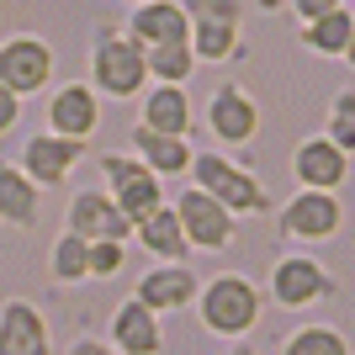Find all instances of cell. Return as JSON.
Instances as JSON below:
<instances>
[{
  "label": "cell",
  "mask_w": 355,
  "mask_h": 355,
  "mask_svg": "<svg viewBox=\"0 0 355 355\" xmlns=\"http://www.w3.org/2000/svg\"><path fill=\"white\" fill-rule=\"evenodd\" d=\"M48 276L59 286H80L90 282V244L80 234H53V244H48Z\"/></svg>",
  "instance_id": "cell-25"
},
{
  "label": "cell",
  "mask_w": 355,
  "mask_h": 355,
  "mask_svg": "<svg viewBox=\"0 0 355 355\" xmlns=\"http://www.w3.org/2000/svg\"><path fill=\"white\" fill-rule=\"evenodd\" d=\"M324 138H329L334 148H345V154L355 159V85H345V90H334V96H329Z\"/></svg>",
  "instance_id": "cell-27"
},
{
  "label": "cell",
  "mask_w": 355,
  "mask_h": 355,
  "mask_svg": "<svg viewBox=\"0 0 355 355\" xmlns=\"http://www.w3.org/2000/svg\"><path fill=\"white\" fill-rule=\"evenodd\" d=\"M345 64H350V69H355V37H350V48H345Z\"/></svg>",
  "instance_id": "cell-34"
},
{
  "label": "cell",
  "mask_w": 355,
  "mask_h": 355,
  "mask_svg": "<svg viewBox=\"0 0 355 355\" xmlns=\"http://www.w3.org/2000/svg\"><path fill=\"white\" fill-rule=\"evenodd\" d=\"M133 239H138V250H144L154 266H191V244H186V234H180V218H175L170 202L154 207L148 218H138Z\"/></svg>",
  "instance_id": "cell-21"
},
{
  "label": "cell",
  "mask_w": 355,
  "mask_h": 355,
  "mask_svg": "<svg viewBox=\"0 0 355 355\" xmlns=\"http://www.w3.org/2000/svg\"><path fill=\"white\" fill-rule=\"evenodd\" d=\"M334 297H340V282H334V270L313 250H292L266 270V302H276V308H286V313L324 308Z\"/></svg>",
  "instance_id": "cell-4"
},
{
  "label": "cell",
  "mask_w": 355,
  "mask_h": 355,
  "mask_svg": "<svg viewBox=\"0 0 355 355\" xmlns=\"http://www.w3.org/2000/svg\"><path fill=\"white\" fill-rule=\"evenodd\" d=\"M138 122L154 128V133H170V138H191L196 133V106L186 96V85H148L138 96Z\"/></svg>",
  "instance_id": "cell-20"
},
{
  "label": "cell",
  "mask_w": 355,
  "mask_h": 355,
  "mask_svg": "<svg viewBox=\"0 0 355 355\" xmlns=\"http://www.w3.org/2000/svg\"><path fill=\"white\" fill-rule=\"evenodd\" d=\"M191 16V53L196 64L250 59L244 43V0H180Z\"/></svg>",
  "instance_id": "cell-5"
},
{
  "label": "cell",
  "mask_w": 355,
  "mask_h": 355,
  "mask_svg": "<svg viewBox=\"0 0 355 355\" xmlns=\"http://www.w3.org/2000/svg\"><path fill=\"white\" fill-rule=\"evenodd\" d=\"M43 191L16 159H0V228H37Z\"/></svg>",
  "instance_id": "cell-22"
},
{
  "label": "cell",
  "mask_w": 355,
  "mask_h": 355,
  "mask_svg": "<svg viewBox=\"0 0 355 355\" xmlns=\"http://www.w3.org/2000/svg\"><path fill=\"white\" fill-rule=\"evenodd\" d=\"M350 37H355V11L350 6H340V11H329V16H318V21H302V27H297V43L308 48V53H318V59H345Z\"/></svg>",
  "instance_id": "cell-23"
},
{
  "label": "cell",
  "mask_w": 355,
  "mask_h": 355,
  "mask_svg": "<svg viewBox=\"0 0 355 355\" xmlns=\"http://www.w3.org/2000/svg\"><path fill=\"white\" fill-rule=\"evenodd\" d=\"M16 128H21V96H11L0 85V138H11Z\"/></svg>",
  "instance_id": "cell-30"
},
{
  "label": "cell",
  "mask_w": 355,
  "mask_h": 355,
  "mask_svg": "<svg viewBox=\"0 0 355 355\" xmlns=\"http://www.w3.org/2000/svg\"><path fill=\"white\" fill-rule=\"evenodd\" d=\"M223 355H260V350H254V345H244V340H239V345H228V350H223Z\"/></svg>",
  "instance_id": "cell-32"
},
{
  "label": "cell",
  "mask_w": 355,
  "mask_h": 355,
  "mask_svg": "<svg viewBox=\"0 0 355 355\" xmlns=\"http://www.w3.org/2000/svg\"><path fill=\"white\" fill-rule=\"evenodd\" d=\"M53 43L37 37V32H11V37H0V85L11 90V96H37V90L53 85Z\"/></svg>",
  "instance_id": "cell-10"
},
{
  "label": "cell",
  "mask_w": 355,
  "mask_h": 355,
  "mask_svg": "<svg viewBox=\"0 0 355 355\" xmlns=\"http://www.w3.org/2000/svg\"><path fill=\"white\" fill-rule=\"evenodd\" d=\"M48 133L59 138H74V144H90V138L101 133V96L85 85V80H69L48 96Z\"/></svg>",
  "instance_id": "cell-13"
},
{
  "label": "cell",
  "mask_w": 355,
  "mask_h": 355,
  "mask_svg": "<svg viewBox=\"0 0 355 355\" xmlns=\"http://www.w3.org/2000/svg\"><path fill=\"white\" fill-rule=\"evenodd\" d=\"M0 355H53L48 313L32 297H6L0 302Z\"/></svg>",
  "instance_id": "cell-15"
},
{
  "label": "cell",
  "mask_w": 355,
  "mask_h": 355,
  "mask_svg": "<svg viewBox=\"0 0 355 355\" xmlns=\"http://www.w3.org/2000/svg\"><path fill=\"white\" fill-rule=\"evenodd\" d=\"M276 234H282L286 244H302V250L340 239L345 234L340 191H292L282 207H276Z\"/></svg>",
  "instance_id": "cell-6"
},
{
  "label": "cell",
  "mask_w": 355,
  "mask_h": 355,
  "mask_svg": "<svg viewBox=\"0 0 355 355\" xmlns=\"http://www.w3.org/2000/svg\"><path fill=\"white\" fill-rule=\"evenodd\" d=\"M144 53H148V85H186L196 74L191 43H164V48H144Z\"/></svg>",
  "instance_id": "cell-26"
},
{
  "label": "cell",
  "mask_w": 355,
  "mask_h": 355,
  "mask_svg": "<svg viewBox=\"0 0 355 355\" xmlns=\"http://www.w3.org/2000/svg\"><path fill=\"white\" fill-rule=\"evenodd\" d=\"M196 292H202V276L191 266H148L144 276L133 282V297L144 302L148 313H186L196 308Z\"/></svg>",
  "instance_id": "cell-17"
},
{
  "label": "cell",
  "mask_w": 355,
  "mask_h": 355,
  "mask_svg": "<svg viewBox=\"0 0 355 355\" xmlns=\"http://www.w3.org/2000/svg\"><path fill=\"white\" fill-rule=\"evenodd\" d=\"M64 355H117V350H112L106 340H96V334H80V340H74Z\"/></svg>",
  "instance_id": "cell-31"
},
{
  "label": "cell",
  "mask_w": 355,
  "mask_h": 355,
  "mask_svg": "<svg viewBox=\"0 0 355 355\" xmlns=\"http://www.w3.org/2000/svg\"><path fill=\"white\" fill-rule=\"evenodd\" d=\"M260 11H286V0H254Z\"/></svg>",
  "instance_id": "cell-33"
},
{
  "label": "cell",
  "mask_w": 355,
  "mask_h": 355,
  "mask_svg": "<svg viewBox=\"0 0 355 355\" xmlns=\"http://www.w3.org/2000/svg\"><path fill=\"white\" fill-rule=\"evenodd\" d=\"M64 234H80L85 244H96V239H133V223L122 218V207L112 202L106 191H80L64 202Z\"/></svg>",
  "instance_id": "cell-14"
},
{
  "label": "cell",
  "mask_w": 355,
  "mask_h": 355,
  "mask_svg": "<svg viewBox=\"0 0 355 355\" xmlns=\"http://www.w3.org/2000/svg\"><path fill=\"white\" fill-rule=\"evenodd\" d=\"M122 260H128V244H122V239H96V244H90V282L122 276Z\"/></svg>",
  "instance_id": "cell-28"
},
{
  "label": "cell",
  "mask_w": 355,
  "mask_h": 355,
  "mask_svg": "<svg viewBox=\"0 0 355 355\" xmlns=\"http://www.w3.org/2000/svg\"><path fill=\"white\" fill-rule=\"evenodd\" d=\"M128 6H144V0H128Z\"/></svg>",
  "instance_id": "cell-35"
},
{
  "label": "cell",
  "mask_w": 355,
  "mask_h": 355,
  "mask_svg": "<svg viewBox=\"0 0 355 355\" xmlns=\"http://www.w3.org/2000/svg\"><path fill=\"white\" fill-rule=\"evenodd\" d=\"M128 154H138L159 180H186V175H191V159H196L191 138L154 133V128H144V122H133V133H128Z\"/></svg>",
  "instance_id": "cell-19"
},
{
  "label": "cell",
  "mask_w": 355,
  "mask_h": 355,
  "mask_svg": "<svg viewBox=\"0 0 355 355\" xmlns=\"http://www.w3.org/2000/svg\"><path fill=\"white\" fill-rule=\"evenodd\" d=\"M122 32H128L138 48L191 43V16H186L180 0H144V6H133V16H128V27H122Z\"/></svg>",
  "instance_id": "cell-18"
},
{
  "label": "cell",
  "mask_w": 355,
  "mask_h": 355,
  "mask_svg": "<svg viewBox=\"0 0 355 355\" xmlns=\"http://www.w3.org/2000/svg\"><path fill=\"white\" fill-rule=\"evenodd\" d=\"M345 0H286V11L297 16V27L302 21H318V16H329V11H340Z\"/></svg>",
  "instance_id": "cell-29"
},
{
  "label": "cell",
  "mask_w": 355,
  "mask_h": 355,
  "mask_svg": "<svg viewBox=\"0 0 355 355\" xmlns=\"http://www.w3.org/2000/svg\"><path fill=\"white\" fill-rule=\"evenodd\" d=\"M101 101H138L148 90V53L128 37L122 27L101 21L96 43H90V80H85Z\"/></svg>",
  "instance_id": "cell-3"
},
{
  "label": "cell",
  "mask_w": 355,
  "mask_h": 355,
  "mask_svg": "<svg viewBox=\"0 0 355 355\" xmlns=\"http://www.w3.org/2000/svg\"><path fill=\"white\" fill-rule=\"evenodd\" d=\"M276 355H355L345 329L334 324H297L276 340Z\"/></svg>",
  "instance_id": "cell-24"
},
{
  "label": "cell",
  "mask_w": 355,
  "mask_h": 355,
  "mask_svg": "<svg viewBox=\"0 0 355 355\" xmlns=\"http://www.w3.org/2000/svg\"><path fill=\"white\" fill-rule=\"evenodd\" d=\"M202 128L212 133V144L244 148V144L260 138V101L250 96V85H239V80H218V90L207 96V112H202Z\"/></svg>",
  "instance_id": "cell-9"
},
{
  "label": "cell",
  "mask_w": 355,
  "mask_h": 355,
  "mask_svg": "<svg viewBox=\"0 0 355 355\" xmlns=\"http://www.w3.org/2000/svg\"><path fill=\"white\" fill-rule=\"evenodd\" d=\"M101 175H106L101 191L122 207L128 223H138V218H148L154 207H164V180L154 175L138 154H128V148H122V154H101Z\"/></svg>",
  "instance_id": "cell-8"
},
{
  "label": "cell",
  "mask_w": 355,
  "mask_h": 355,
  "mask_svg": "<svg viewBox=\"0 0 355 355\" xmlns=\"http://www.w3.org/2000/svg\"><path fill=\"white\" fill-rule=\"evenodd\" d=\"M350 11H355V0H350Z\"/></svg>",
  "instance_id": "cell-36"
},
{
  "label": "cell",
  "mask_w": 355,
  "mask_h": 355,
  "mask_svg": "<svg viewBox=\"0 0 355 355\" xmlns=\"http://www.w3.org/2000/svg\"><path fill=\"white\" fill-rule=\"evenodd\" d=\"M106 345L117 355H159L164 350V318L148 313L138 297H122L106 318Z\"/></svg>",
  "instance_id": "cell-16"
},
{
  "label": "cell",
  "mask_w": 355,
  "mask_h": 355,
  "mask_svg": "<svg viewBox=\"0 0 355 355\" xmlns=\"http://www.w3.org/2000/svg\"><path fill=\"white\" fill-rule=\"evenodd\" d=\"M85 159V144H74V138H59V133H32L27 144L16 148V164L32 175V186L37 191H59V186H69L74 164Z\"/></svg>",
  "instance_id": "cell-11"
},
{
  "label": "cell",
  "mask_w": 355,
  "mask_h": 355,
  "mask_svg": "<svg viewBox=\"0 0 355 355\" xmlns=\"http://www.w3.org/2000/svg\"><path fill=\"white\" fill-rule=\"evenodd\" d=\"M260 318H266V286L250 270H218L196 292V324L212 340H228V345L250 340Z\"/></svg>",
  "instance_id": "cell-1"
},
{
  "label": "cell",
  "mask_w": 355,
  "mask_h": 355,
  "mask_svg": "<svg viewBox=\"0 0 355 355\" xmlns=\"http://www.w3.org/2000/svg\"><path fill=\"white\" fill-rule=\"evenodd\" d=\"M175 218H180V234H186V244H191V254H228L239 239V218L228 207H218L207 191H196V186H186V191H175Z\"/></svg>",
  "instance_id": "cell-7"
},
{
  "label": "cell",
  "mask_w": 355,
  "mask_h": 355,
  "mask_svg": "<svg viewBox=\"0 0 355 355\" xmlns=\"http://www.w3.org/2000/svg\"><path fill=\"white\" fill-rule=\"evenodd\" d=\"M350 154L334 148L324 133H308L292 144V180L302 191H340L345 180H350Z\"/></svg>",
  "instance_id": "cell-12"
},
{
  "label": "cell",
  "mask_w": 355,
  "mask_h": 355,
  "mask_svg": "<svg viewBox=\"0 0 355 355\" xmlns=\"http://www.w3.org/2000/svg\"><path fill=\"white\" fill-rule=\"evenodd\" d=\"M191 186L207 191L218 207H228L234 218H276V196L244 159H228L223 148H196L191 159Z\"/></svg>",
  "instance_id": "cell-2"
}]
</instances>
